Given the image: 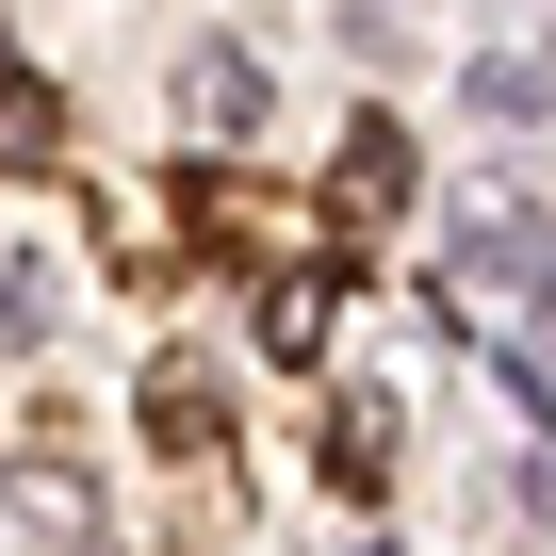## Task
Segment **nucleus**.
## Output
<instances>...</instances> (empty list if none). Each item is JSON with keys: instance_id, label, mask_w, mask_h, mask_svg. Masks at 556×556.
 <instances>
[{"instance_id": "1", "label": "nucleus", "mask_w": 556, "mask_h": 556, "mask_svg": "<svg viewBox=\"0 0 556 556\" xmlns=\"http://www.w3.org/2000/svg\"><path fill=\"white\" fill-rule=\"evenodd\" d=\"M180 213H197V229H229V245H262V262H328V245H312V213H278V197H245V180H197Z\"/></svg>"}, {"instance_id": "2", "label": "nucleus", "mask_w": 556, "mask_h": 556, "mask_svg": "<svg viewBox=\"0 0 556 556\" xmlns=\"http://www.w3.org/2000/svg\"><path fill=\"white\" fill-rule=\"evenodd\" d=\"M180 99H197V131H245V115H262V66H245V50L213 34V50L180 66Z\"/></svg>"}, {"instance_id": "3", "label": "nucleus", "mask_w": 556, "mask_h": 556, "mask_svg": "<svg viewBox=\"0 0 556 556\" xmlns=\"http://www.w3.org/2000/svg\"><path fill=\"white\" fill-rule=\"evenodd\" d=\"M328 475H344V491H377V475H393V393H344V426H328Z\"/></svg>"}, {"instance_id": "4", "label": "nucleus", "mask_w": 556, "mask_h": 556, "mask_svg": "<svg viewBox=\"0 0 556 556\" xmlns=\"http://www.w3.org/2000/svg\"><path fill=\"white\" fill-rule=\"evenodd\" d=\"M409 197V131H344V213H393Z\"/></svg>"}, {"instance_id": "5", "label": "nucleus", "mask_w": 556, "mask_h": 556, "mask_svg": "<svg viewBox=\"0 0 556 556\" xmlns=\"http://www.w3.org/2000/svg\"><path fill=\"white\" fill-rule=\"evenodd\" d=\"M148 442H213V377L164 361V377H148Z\"/></svg>"}, {"instance_id": "6", "label": "nucleus", "mask_w": 556, "mask_h": 556, "mask_svg": "<svg viewBox=\"0 0 556 556\" xmlns=\"http://www.w3.org/2000/svg\"><path fill=\"white\" fill-rule=\"evenodd\" d=\"M50 164V99H17V83H0V180H34Z\"/></svg>"}, {"instance_id": "7", "label": "nucleus", "mask_w": 556, "mask_h": 556, "mask_svg": "<svg viewBox=\"0 0 556 556\" xmlns=\"http://www.w3.org/2000/svg\"><path fill=\"white\" fill-rule=\"evenodd\" d=\"M0 66H17V34H0Z\"/></svg>"}]
</instances>
